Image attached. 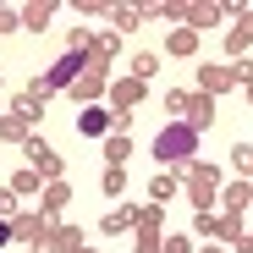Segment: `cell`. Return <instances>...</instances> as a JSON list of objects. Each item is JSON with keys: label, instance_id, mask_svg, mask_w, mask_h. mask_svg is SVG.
<instances>
[{"label": "cell", "instance_id": "obj_1", "mask_svg": "<svg viewBox=\"0 0 253 253\" xmlns=\"http://www.w3.org/2000/svg\"><path fill=\"white\" fill-rule=\"evenodd\" d=\"M154 154H160V160H171V165H176V160H193V154H198V132H193L187 121H171V126L160 132Z\"/></svg>", "mask_w": 253, "mask_h": 253}, {"label": "cell", "instance_id": "obj_2", "mask_svg": "<svg viewBox=\"0 0 253 253\" xmlns=\"http://www.w3.org/2000/svg\"><path fill=\"white\" fill-rule=\"evenodd\" d=\"M77 72H83V55H61V61H55V72H50V83L61 88V83H72Z\"/></svg>", "mask_w": 253, "mask_h": 253}, {"label": "cell", "instance_id": "obj_3", "mask_svg": "<svg viewBox=\"0 0 253 253\" xmlns=\"http://www.w3.org/2000/svg\"><path fill=\"white\" fill-rule=\"evenodd\" d=\"M83 132L99 138V132H105V110H88V116H83Z\"/></svg>", "mask_w": 253, "mask_h": 253}, {"label": "cell", "instance_id": "obj_4", "mask_svg": "<svg viewBox=\"0 0 253 253\" xmlns=\"http://www.w3.org/2000/svg\"><path fill=\"white\" fill-rule=\"evenodd\" d=\"M6 237H11V226H6V220H0V242H6Z\"/></svg>", "mask_w": 253, "mask_h": 253}]
</instances>
